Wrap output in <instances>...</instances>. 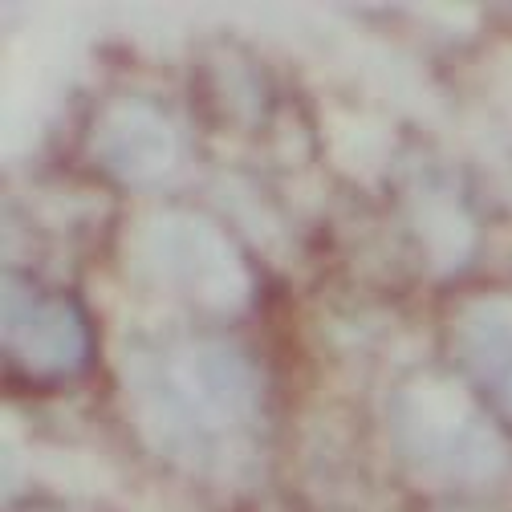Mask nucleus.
Listing matches in <instances>:
<instances>
[{
    "instance_id": "1",
    "label": "nucleus",
    "mask_w": 512,
    "mask_h": 512,
    "mask_svg": "<svg viewBox=\"0 0 512 512\" xmlns=\"http://www.w3.org/2000/svg\"><path fill=\"white\" fill-rule=\"evenodd\" d=\"M135 423L159 456L216 472L236 456L261 415V378L228 342H171L126 362Z\"/></svg>"
},
{
    "instance_id": "2",
    "label": "nucleus",
    "mask_w": 512,
    "mask_h": 512,
    "mask_svg": "<svg viewBox=\"0 0 512 512\" xmlns=\"http://www.w3.org/2000/svg\"><path fill=\"white\" fill-rule=\"evenodd\" d=\"M391 431L407 468L435 484H492L508 464L496 427L480 415L464 387L443 378H419L399 391Z\"/></svg>"
},
{
    "instance_id": "3",
    "label": "nucleus",
    "mask_w": 512,
    "mask_h": 512,
    "mask_svg": "<svg viewBox=\"0 0 512 512\" xmlns=\"http://www.w3.org/2000/svg\"><path fill=\"white\" fill-rule=\"evenodd\" d=\"M135 261L159 289L212 313H236L252 297L240 252L204 216L167 212L139 224Z\"/></svg>"
},
{
    "instance_id": "4",
    "label": "nucleus",
    "mask_w": 512,
    "mask_h": 512,
    "mask_svg": "<svg viewBox=\"0 0 512 512\" xmlns=\"http://www.w3.org/2000/svg\"><path fill=\"white\" fill-rule=\"evenodd\" d=\"M0 338L9 366L33 382H61L90 362V326L78 301L25 273L5 277Z\"/></svg>"
},
{
    "instance_id": "5",
    "label": "nucleus",
    "mask_w": 512,
    "mask_h": 512,
    "mask_svg": "<svg viewBox=\"0 0 512 512\" xmlns=\"http://www.w3.org/2000/svg\"><path fill=\"white\" fill-rule=\"evenodd\" d=\"M90 151L110 179L143 187L171 175V167L179 163V135L159 106L143 98H118L102 110L90 135Z\"/></svg>"
},
{
    "instance_id": "6",
    "label": "nucleus",
    "mask_w": 512,
    "mask_h": 512,
    "mask_svg": "<svg viewBox=\"0 0 512 512\" xmlns=\"http://www.w3.org/2000/svg\"><path fill=\"white\" fill-rule=\"evenodd\" d=\"M464 374L512 419V297H480L456 322Z\"/></svg>"
}]
</instances>
